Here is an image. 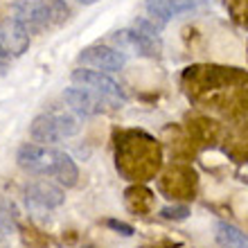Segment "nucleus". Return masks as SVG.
<instances>
[{
	"label": "nucleus",
	"mask_w": 248,
	"mask_h": 248,
	"mask_svg": "<svg viewBox=\"0 0 248 248\" xmlns=\"http://www.w3.org/2000/svg\"><path fill=\"white\" fill-rule=\"evenodd\" d=\"M181 86L192 104L226 120L248 115V72L230 65H189L181 75Z\"/></svg>",
	"instance_id": "nucleus-1"
},
{
	"label": "nucleus",
	"mask_w": 248,
	"mask_h": 248,
	"mask_svg": "<svg viewBox=\"0 0 248 248\" xmlns=\"http://www.w3.org/2000/svg\"><path fill=\"white\" fill-rule=\"evenodd\" d=\"M163 151L154 136L144 131H124L115 144V167L120 176L133 183H147L158 176Z\"/></svg>",
	"instance_id": "nucleus-2"
},
{
	"label": "nucleus",
	"mask_w": 248,
	"mask_h": 248,
	"mask_svg": "<svg viewBox=\"0 0 248 248\" xmlns=\"http://www.w3.org/2000/svg\"><path fill=\"white\" fill-rule=\"evenodd\" d=\"M65 156H68L65 151L52 149V147H47V144L27 142V144H23L18 149V154H16V163H18V167L25 170L27 174L57 178Z\"/></svg>",
	"instance_id": "nucleus-3"
},
{
	"label": "nucleus",
	"mask_w": 248,
	"mask_h": 248,
	"mask_svg": "<svg viewBox=\"0 0 248 248\" xmlns=\"http://www.w3.org/2000/svg\"><path fill=\"white\" fill-rule=\"evenodd\" d=\"M79 133V122L65 113H43L36 115L30 124V136L34 142L54 144L63 138H72Z\"/></svg>",
	"instance_id": "nucleus-4"
},
{
	"label": "nucleus",
	"mask_w": 248,
	"mask_h": 248,
	"mask_svg": "<svg viewBox=\"0 0 248 248\" xmlns=\"http://www.w3.org/2000/svg\"><path fill=\"white\" fill-rule=\"evenodd\" d=\"M72 84L75 86H81L86 91L95 93L99 97L104 99L108 106L118 108L120 104L126 102V95H124L122 86L111 79L106 72H99V70H86V68H77L72 72Z\"/></svg>",
	"instance_id": "nucleus-5"
},
{
	"label": "nucleus",
	"mask_w": 248,
	"mask_h": 248,
	"mask_svg": "<svg viewBox=\"0 0 248 248\" xmlns=\"http://www.w3.org/2000/svg\"><path fill=\"white\" fill-rule=\"evenodd\" d=\"M158 189L174 201H189L196 192V171L187 165H174L158 178Z\"/></svg>",
	"instance_id": "nucleus-6"
},
{
	"label": "nucleus",
	"mask_w": 248,
	"mask_h": 248,
	"mask_svg": "<svg viewBox=\"0 0 248 248\" xmlns=\"http://www.w3.org/2000/svg\"><path fill=\"white\" fill-rule=\"evenodd\" d=\"M111 43L120 52H131L136 57H147V59H156L160 54V41L156 36H147V34L138 32L136 27L129 30H118L111 34Z\"/></svg>",
	"instance_id": "nucleus-7"
},
{
	"label": "nucleus",
	"mask_w": 248,
	"mask_h": 248,
	"mask_svg": "<svg viewBox=\"0 0 248 248\" xmlns=\"http://www.w3.org/2000/svg\"><path fill=\"white\" fill-rule=\"evenodd\" d=\"M79 63L97 68V70H102V72H120L124 68V63H126V54L115 50V47L97 43V46H88L81 50Z\"/></svg>",
	"instance_id": "nucleus-8"
},
{
	"label": "nucleus",
	"mask_w": 248,
	"mask_h": 248,
	"mask_svg": "<svg viewBox=\"0 0 248 248\" xmlns=\"http://www.w3.org/2000/svg\"><path fill=\"white\" fill-rule=\"evenodd\" d=\"M63 99L68 102L75 113L79 115H99V113L106 111V102L95 93L86 91L81 86H70L63 91Z\"/></svg>",
	"instance_id": "nucleus-9"
},
{
	"label": "nucleus",
	"mask_w": 248,
	"mask_h": 248,
	"mask_svg": "<svg viewBox=\"0 0 248 248\" xmlns=\"http://www.w3.org/2000/svg\"><path fill=\"white\" fill-rule=\"evenodd\" d=\"M0 43L14 57H23L30 50V32L20 25L18 20L9 16L0 23Z\"/></svg>",
	"instance_id": "nucleus-10"
},
{
	"label": "nucleus",
	"mask_w": 248,
	"mask_h": 248,
	"mask_svg": "<svg viewBox=\"0 0 248 248\" xmlns=\"http://www.w3.org/2000/svg\"><path fill=\"white\" fill-rule=\"evenodd\" d=\"M25 196L27 201L36 203V205H41V208H59V205H63L65 201V194L63 189L57 187L54 183H50V181H34V183H30L25 187Z\"/></svg>",
	"instance_id": "nucleus-11"
},
{
	"label": "nucleus",
	"mask_w": 248,
	"mask_h": 248,
	"mask_svg": "<svg viewBox=\"0 0 248 248\" xmlns=\"http://www.w3.org/2000/svg\"><path fill=\"white\" fill-rule=\"evenodd\" d=\"M12 9H14V18L18 20L30 34H39L46 27H50L47 18L41 14V9L36 7L34 0H16L12 5Z\"/></svg>",
	"instance_id": "nucleus-12"
},
{
	"label": "nucleus",
	"mask_w": 248,
	"mask_h": 248,
	"mask_svg": "<svg viewBox=\"0 0 248 248\" xmlns=\"http://www.w3.org/2000/svg\"><path fill=\"white\" fill-rule=\"evenodd\" d=\"M194 2L192 0H144V9L149 12L151 18H156L158 23H167L178 14L192 12L194 9Z\"/></svg>",
	"instance_id": "nucleus-13"
},
{
	"label": "nucleus",
	"mask_w": 248,
	"mask_h": 248,
	"mask_svg": "<svg viewBox=\"0 0 248 248\" xmlns=\"http://www.w3.org/2000/svg\"><path fill=\"white\" fill-rule=\"evenodd\" d=\"M124 203H126V208H129L131 212L147 215V212H151V208H154V192L147 189L144 185L136 183V185H131V187H126V192H124Z\"/></svg>",
	"instance_id": "nucleus-14"
},
{
	"label": "nucleus",
	"mask_w": 248,
	"mask_h": 248,
	"mask_svg": "<svg viewBox=\"0 0 248 248\" xmlns=\"http://www.w3.org/2000/svg\"><path fill=\"white\" fill-rule=\"evenodd\" d=\"M215 239L221 248H248V235L228 221L215 223Z\"/></svg>",
	"instance_id": "nucleus-15"
},
{
	"label": "nucleus",
	"mask_w": 248,
	"mask_h": 248,
	"mask_svg": "<svg viewBox=\"0 0 248 248\" xmlns=\"http://www.w3.org/2000/svg\"><path fill=\"white\" fill-rule=\"evenodd\" d=\"M34 2L50 25H63L70 18V7L65 5V0H34Z\"/></svg>",
	"instance_id": "nucleus-16"
},
{
	"label": "nucleus",
	"mask_w": 248,
	"mask_h": 248,
	"mask_svg": "<svg viewBox=\"0 0 248 248\" xmlns=\"http://www.w3.org/2000/svg\"><path fill=\"white\" fill-rule=\"evenodd\" d=\"M226 151L235 158L237 163H244L248 160V126L232 131L226 140Z\"/></svg>",
	"instance_id": "nucleus-17"
},
{
	"label": "nucleus",
	"mask_w": 248,
	"mask_h": 248,
	"mask_svg": "<svg viewBox=\"0 0 248 248\" xmlns=\"http://www.w3.org/2000/svg\"><path fill=\"white\" fill-rule=\"evenodd\" d=\"M189 133H192L196 140L215 142L217 138H219V126L208 118H194L192 122H189Z\"/></svg>",
	"instance_id": "nucleus-18"
},
{
	"label": "nucleus",
	"mask_w": 248,
	"mask_h": 248,
	"mask_svg": "<svg viewBox=\"0 0 248 248\" xmlns=\"http://www.w3.org/2000/svg\"><path fill=\"white\" fill-rule=\"evenodd\" d=\"M239 25L248 27V0H221Z\"/></svg>",
	"instance_id": "nucleus-19"
},
{
	"label": "nucleus",
	"mask_w": 248,
	"mask_h": 248,
	"mask_svg": "<svg viewBox=\"0 0 248 248\" xmlns=\"http://www.w3.org/2000/svg\"><path fill=\"white\" fill-rule=\"evenodd\" d=\"M16 217H14V212L9 210V205H7L2 199H0V235H12V232H16Z\"/></svg>",
	"instance_id": "nucleus-20"
},
{
	"label": "nucleus",
	"mask_w": 248,
	"mask_h": 248,
	"mask_svg": "<svg viewBox=\"0 0 248 248\" xmlns=\"http://www.w3.org/2000/svg\"><path fill=\"white\" fill-rule=\"evenodd\" d=\"M20 235H23V242L30 248H46L47 246V237L43 232L34 228H20Z\"/></svg>",
	"instance_id": "nucleus-21"
},
{
	"label": "nucleus",
	"mask_w": 248,
	"mask_h": 248,
	"mask_svg": "<svg viewBox=\"0 0 248 248\" xmlns=\"http://www.w3.org/2000/svg\"><path fill=\"white\" fill-rule=\"evenodd\" d=\"M160 217L167 221H185L189 217V208L187 205H165L160 210Z\"/></svg>",
	"instance_id": "nucleus-22"
},
{
	"label": "nucleus",
	"mask_w": 248,
	"mask_h": 248,
	"mask_svg": "<svg viewBox=\"0 0 248 248\" xmlns=\"http://www.w3.org/2000/svg\"><path fill=\"white\" fill-rule=\"evenodd\" d=\"M133 27H136L138 32L147 34V36H158L160 34V30H163V23H158L156 18H136V23H133Z\"/></svg>",
	"instance_id": "nucleus-23"
},
{
	"label": "nucleus",
	"mask_w": 248,
	"mask_h": 248,
	"mask_svg": "<svg viewBox=\"0 0 248 248\" xmlns=\"http://www.w3.org/2000/svg\"><path fill=\"white\" fill-rule=\"evenodd\" d=\"M106 226H108L111 230H115V232H120V235H124V237H131L133 232H136V230H133V226L120 221V219H106Z\"/></svg>",
	"instance_id": "nucleus-24"
},
{
	"label": "nucleus",
	"mask_w": 248,
	"mask_h": 248,
	"mask_svg": "<svg viewBox=\"0 0 248 248\" xmlns=\"http://www.w3.org/2000/svg\"><path fill=\"white\" fill-rule=\"evenodd\" d=\"M7 54H9V52H7V50H5V46L0 43V61H5V59H7Z\"/></svg>",
	"instance_id": "nucleus-25"
},
{
	"label": "nucleus",
	"mask_w": 248,
	"mask_h": 248,
	"mask_svg": "<svg viewBox=\"0 0 248 248\" xmlns=\"http://www.w3.org/2000/svg\"><path fill=\"white\" fill-rule=\"evenodd\" d=\"M0 248H7V242H5V235H0Z\"/></svg>",
	"instance_id": "nucleus-26"
},
{
	"label": "nucleus",
	"mask_w": 248,
	"mask_h": 248,
	"mask_svg": "<svg viewBox=\"0 0 248 248\" xmlns=\"http://www.w3.org/2000/svg\"><path fill=\"white\" fill-rule=\"evenodd\" d=\"M79 2H84V5H93V2H97V0H79Z\"/></svg>",
	"instance_id": "nucleus-27"
},
{
	"label": "nucleus",
	"mask_w": 248,
	"mask_h": 248,
	"mask_svg": "<svg viewBox=\"0 0 248 248\" xmlns=\"http://www.w3.org/2000/svg\"><path fill=\"white\" fill-rule=\"evenodd\" d=\"M192 2H194V5H196V2H205V0H192Z\"/></svg>",
	"instance_id": "nucleus-28"
},
{
	"label": "nucleus",
	"mask_w": 248,
	"mask_h": 248,
	"mask_svg": "<svg viewBox=\"0 0 248 248\" xmlns=\"http://www.w3.org/2000/svg\"><path fill=\"white\" fill-rule=\"evenodd\" d=\"M84 248H93V246H84Z\"/></svg>",
	"instance_id": "nucleus-29"
}]
</instances>
